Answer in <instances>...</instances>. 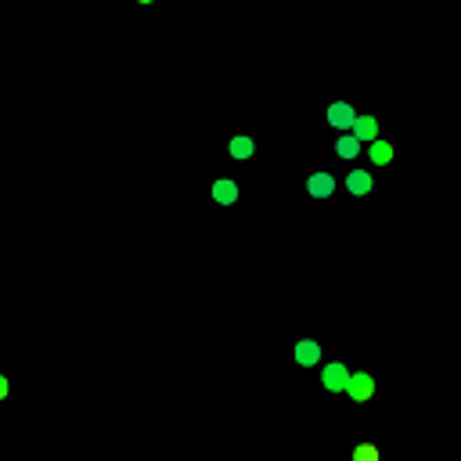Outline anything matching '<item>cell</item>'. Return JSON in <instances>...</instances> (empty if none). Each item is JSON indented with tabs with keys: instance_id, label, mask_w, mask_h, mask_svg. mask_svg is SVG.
I'll return each mask as SVG.
<instances>
[{
	"instance_id": "cell-9",
	"label": "cell",
	"mask_w": 461,
	"mask_h": 461,
	"mask_svg": "<svg viewBox=\"0 0 461 461\" xmlns=\"http://www.w3.org/2000/svg\"><path fill=\"white\" fill-rule=\"evenodd\" d=\"M336 152H339V158H354L357 152H360V141L357 137H339V145H336Z\"/></svg>"
},
{
	"instance_id": "cell-6",
	"label": "cell",
	"mask_w": 461,
	"mask_h": 461,
	"mask_svg": "<svg viewBox=\"0 0 461 461\" xmlns=\"http://www.w3.org/2000/svg\"><path fill=\"white\" fill-rule=\"evenodd\" d=\"M317 357H321V346H317L314 339H303L296 346V360L303 364V368H310V364H317Z\"/></svg>"
},
{
	"instance_id": "cell-1",
	"label": "cell",
	"mask_w": 461,
	"mask_h": 461,
	"mask_svg": "<svg viewBox=\"0 0 461 461\" xmlns=\"http://www.w3.org/2000/svg\"><path fill=\"white\" fill-rule=\"evenodd\" d=\"M321 382H325V389L339 393V389H346V386H349V371L342 368V364H328L325 375H321Z\"/></svg>"
},
{
	"instance_id": "cell-4",
	"label": "cell",
	"mask_w": 461,
	"mask_h": 461,
	"mask_svg": "<svg viewBox=\"0 0 461 461\" xmlns=\"http://www.w3.org/2000/svg\"><path fill=\"white\" fill-rule=\"evenodd\" d=\"M307 192L314 198H328L331 192H336V181H331V173H314V177L307 181Z\"/></svg>"
},
{
	"instance_id": "cell-2",
	"label": "cell",
	"mask_w": 461,
	"mask_h": 461,
	"mask_svg": "<svg viewBox=\"0 0 461 461\" xmlns=\"http://www.w3.org/2000/svg\"><path fill=\"white\" fill-rule=\"evenodd\" d=\"M346 393L354 396V400H368V396L375 393V382H371V375H364V371L349 375V386H346Z\"/></svg>"
},
{
	"instance_id": "cell-5",
	"label": "cell",
	"mask_w": 461,
	"mask_h": 461,
	"mask_svg": "<svg viewBox=\"0 0 461 461\" xmlns=\"http://www.w3.org/2000/svg\"><path fill=\"white\" fill-rule=\"evenodd\" d=\"M354 137L360 141V145H364V141H371V145H375V141H378V123H375L371 116H357V123H354Z\"/></svg>"
},
{
	"instance_id": "cell-7",
	"label": "cell",
	"mask_w": 461,
	"mask_h": 461,
	"mask_svg": "<svg viewBox=\"0 0 461 461\" xmlns=\"http://www.w3.org/2000/svg\"><path fill=\"white\" fill-rule=\"evenodd\" d=\"M213 198H216L220 205L238 202V184H234V181H216V184H213Z\"/></svg>"
},
{
	"instance_id": "cell-10",
	"label": "cell",
	"mask_w": 461,
	"mask_h": 461,
	"mask_svg": "<svg viewBox=\"0 0 461 461\" xmlns=\"http://www.w3.org/2000/svg\"><path fill=\"white\" fill-rule=\"evenodd\" d=\"M371 158H375L378 166H386L389 158H393V145H386V141H375V145H371Z\"/></svg>"
},
{
	"instance_id": "cell-11",
	"label": "cell",
	"mask_w": 461,
	"mask_h": 461,
	"mask_svg": "<svg viewBox=\"0 0 461 461\" xmlns=\"http://www.w3.org/2000/svg\"><path fill=\"white\" fill-rule=\"evenodd\" d=\"M231 155H234V158H249V155H252V141H249V137H234V141H231Z\"/></svg>"
},
{
	"instance_id": "cell-3",
	"label": "cell",
	"mask_w": 461,
	"mask_h": 461,
	"mask_svg": "<svg viewBox=\"0 0 461 461\" xmlns=\"http://www.w3.org/2000/svg\"><path fill=\"white\" fill-rule=\"evenodd\" d=\"M328 123H331V126H339V130H346V126H354V123H357V112H354V108H349L346 101H339V105H331V108H328Z\"/></svg>"
},
{
	"instance_id": "cell-8",
	"label": "cell",
	"mask_w": 461,
	"mask_h": 461,
	"mask_svg": "<svg viewBox=\"0 0 461 461\" xmlns=\"http://www.w3.org/2000/svg\"><path fill=\"white\" fill-rule=\"evenodd\" d=\"M346 187H349V192H354V195H368V192H371V173H364V170H354V173H349V177H346Z\"/></svg>"
},
{
	"instance_id": "cell-12",
	"label": "cell",
	"mask_w": 461,
	"mask_h": 461,
	"mask_svg": "<svg viewBox=\"0 0 461 461\" xmlns=\"http://www.w3.org/2000/svg\"><path fill=\"white\" fill-rule=\"evenodd\" d=\"M354 461H378V451L371 447V443H360V447L354 451Z\"/></svg>"
}]
</instances>
